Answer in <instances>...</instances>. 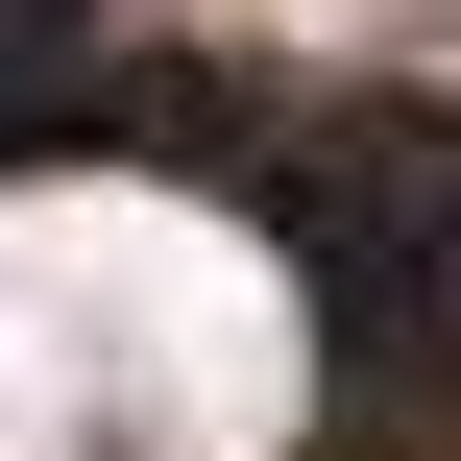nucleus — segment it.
<instances>
[{
	"label": "nucleus",
	"instance_id": "nucleus-1",
	"mask_svg": "<svg viewBox=\"0 0 461 461\" xmlns=\"http://www.w3.org/2000/svg\"><path fill=\"white\" fill-rule=\"evenodd\" d=\"M243 219H292V267H316L340 365H389V389H461V194H316V170H267Z\"/></svg>",
	"mask_w": 461,
	"mask_h": 461
}]
</instances>
